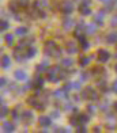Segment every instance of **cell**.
<instances>
[{"label": "cell", "mask_w": 117, "mask_h": 133, "mask_svg": "<svg viewBox=\"0 0 117 133\" xmlns=\"http://www.w3.org/2000/svg\"><path fill=\"white\" fill-rule=\"evenodd\" d=\"M112 90H113V91H114V92L117 94V80H114V82H113V86H112Z\"/></svg>", "instance_id": "cell-41"}, {"label": "cell", "mask_w": 117, "mask_h": 133, "mask_svg": "<svg viewBox=\"0 0 117 133\" xmlns=\"http://www.w3.org/2000/svg\"><path fill=\"white\" fill-rule=\"evenodd\" d=\"M91 57L90 56H80L79 57V64H80V67H86L87 64L90 63Z\"/></svg>", "instance_id": "cell-20"}, {"label": "cell", "mask_w": 117, "mask_h": 133, "mask_svg": "<svg viewBox=\"0 0 117 133\" xmlns=\"http://www.w3.org/2000/svg\"><path fill=\"white\" fill-rule=\"evenodd\" d=\"M10 65H11V60H10V57L6 56V54H3V56H1V67H3V69H8Z\"/></svg>", "instance_id": "cell-14"}, {"label": "cell", "mask_w": 117, "mask_h": 133, "mask_svg": "<svg viewBox=\"0 0 117 133\" xmlns=\"http://www.w3.org/2000/svg\"><path fill=\"white\" fill-rule=\"evenodd\" d=\"M87 110H89V113H94V111H95V107H94L93 105H89V106H87Z\"/></svg>", "instance_id": "cell-40"}, {"label": "cell", "mask_w": 117, "mask_h": 133, "mask_svg": "<svg viewBox=\"0 0 117 133\" xmlns=\"http://www.w3.org/2000/svg\"><path fill=\"white\" fill-rule=\"evenodd\" d=\"M109 58H110V54H109L108 50H105V49H99L98 50V61L99 63H106Z\"/></svg>", "instance_id": "cell-6"}, {"label": "cell", "mask_w": 117, "mask_h": 133, "mask_svg": "<svg viewBox=\"0 0 117 133\" xmlns=\"http://www.w3.org/2000/svg\"><path fill=\"white\" fill-rule=\"evenodd\" d=\"M33 84H34V88H42V86H44V79H42L41 76H37V77L34 79Z\"/></svg>", "instance_id": "cell-19"}, {"label": "cell", "mask_w": 117, "mask_h": 133, "mask_svg": "<svg viewBox=\"0 0 117 133\" xmlns=\"http://www.w3.org/2000/svg\"><path fill=\"white\" fill-rule=\"evenodd\" d=\"M113 109H114V110H116V111H117V101L114 102V103H113Z\"/></svg>", "instance_id": "cell-46"}, {"label": "cell", "mask_w": 117, "mask_h": 133, "mask_svg": "<svg viewBox=\"0 0 117 133\" xmlns=\"http://www.w3.org/2000/svg\"><path fill=\"white\" fill-rule=\"evenodd\" d=\"M31 120H33V113L30 110H25V111L22 113V121L27 124V122H30Z\"/></svg>", "instance_id": "cell-15"}, {"label": "cell", "mask_w": 117, "mask_h": 133, "mask_svg": "<svg viewBox=\"0 0 117 133\" xmlns=\"http://www.w3.org/2000/svg\"><path fill=\"white\" fill-rule=\"evenodd\" d=\"M87 77H89L87 72H83V75H80V80H82V82H85V80H87Z\"/></svg>", "instance_id": "cell-38"}, {"label": "cell", "mask_w": 117, "mask_h": 133, "mask_svg": "<svg viewBox=\"0 0 117 133\" xmlns=\"http://www.w3.org/2000/svg\"><path fill=\"white\" fill-rule=\"evenodd\" d=\"M37 98H38L37 95H35V96H30V98L27 99V103H29V105H31L34 109H37V110H39V111H42V110L45 109V105H44V103H41V102H38V101H37Z\"/></svg>", "instance_id": "cell-4"}, {"label": "cell", "mask_w": 117, "mask_h": 133, "mask_svg": "<svg viewBox=\"0 0 117 133\" xmlns=\"http://www.w3.org/2000/svg\"><path fill=\"white\" fill-rule=\"evenodd\" d=\"M70 124L74 125V126H79V118L78 115H72L71 118H70Z\"/></svg>", "instance_id": "cell-29"}, {"label": "cell", "mask_w": 117, "mask_h": 133, "mask_svg": "<svg viewBox=\"0 0 117 133\" xmlns=\"http://www.w3.org/2000/svg\"><path fill=\"white\" fill-rule=\"evenodd\" d=\"M86 33H87V34H94V33H95V26L94 25H87L86 26Z\"/></svg>", "instance_id": "cell-30"}, {"label": "cell", "mask_w": 117, "mask_h": 133, "mask_svg": "<svg viewBox=\"0 0 117 133\" xmlns=\"http://www.w3.org/2000/svg\"><path fill=\"white\" fill-rule=\"evenodd\" d=\"M74 25H75V20L72 18H64L63 19V29L64 30H71V27H74Z\"/></svg>", "instance_id": "cell-9"}, {"label": "cell", "mask_w": 117, "mask_h": 133, "mask_svg": "<svg viewBox=\"0 0 117 133\" xmlns=\"http://www.w3.org/2000/svg\"><path fill=\"white\" fill-rule=\"evenodd\" d=\"M14 76H15V79L16 80H20V82H23V80H26L27 79V75L25 71L22 69H16L15 72H14Z\"/></svg>", "instance_id": "cell-10"}, {"label": "cell", "mask_w": 117, "mask_h": 133, "mask_svg": "<svg viewBox=\"0 0 117 133\" xmlns=\"http://www.w3.org/2000/svg\"><path fill=\"white\" fill-rule=\"evenodd\" d=\"M49 69V63L48 61H42V63L37 65L35 67V71H37V73H41V72H46V71Z\"/></svg>", "instance_id": "cell-12"}, {"label": "cell", "mask_w": 117, "mask_h": 133, "mask_svg": "<svg viewBox=\"0 0 117 133\" xmlns=\"http://www.w3.org/2000/svg\"><path fill=\"white\" fill-rule=\"evenodd\" d=\"M46 56H53V57H58L61 54V49L58 48L55 41H46L45 46H44Z\"/></svg>", "instance_id": "cell-1"}, {"label": "cell", "mask_w": 117, "mask_h": 133, "mask_svg": "<svg viewBox=\"0 0 117 133\" xmlns=\"http://www.w3.org/2000/svg\"><path fill=\"white\" fill-rule=\"evenodd\" d=\"M78 41L79 44H80V48L83 49V50H87L89 49V42H87V39H86V37L83 35V34H80V35H78Z\"/></svg>", "instance_id": "cell-11"}, {"label": "cell", "mask_w": 117, "mask_h": 133, "mask_svg": "<svg viewBox=\"0 0 117 133\" xmlns=\"http://www.w3.org/2000/svg\"><path fill=\"white\" fill-rule=\"evenodd\" d=\"M51 117H53V118H58V117H60V113H58V111H52V113H51Z\"/></svg>", "instance_id": "cell-39"}, {"label": "cell", "mask_w": 117, "mask_h": 133, "mask_svg": "<svg viewBox=\"0 0 117 133\" xmlns=\"http://www.w3.org/2000/svg\"><path fill=\"white\" fill-rule=\"evenodd\" d=\"M38 122H39V125L41 126H44V128H48L51 124H52V121H51V117H39V120H38Z\"/></svg>", "instance_id": "cell-13"}, {"label": "cell", "mask_w": 117, "mask_h": 133, "mask_svg": "<svg viewBox=\"0 0 117 133\" xmlns=\"http://www.w3.org/2000/svg\"><path fill=\"white\" fill-rule=\"evenodd\" d=\"M116 1H117V0H116Z\"/></svg>", "instance_id": "cell-49"}, {"label": "cell", "mask_w": 117, "mask_h": 133, "mask_svg": "<svg viewBox=\"0 0 117 133\" xmlns=\"http://www.w3.org/2000/svg\"><path fill=\"white\" fill-rule=\"evenodd\" d=\"M35 52H37L35 48L29 46V48H26V50H25V57H26V58H31V57L35 56Z\"/></svg>", "instance_id": "cell-17"}, {"label": "cell", "mask_w": 117, "mask_h": 133, "mask_svg": "<svg viewBox=\"0 0 117 133\" xmlns=\"http://www.w3.org/2000/svg\"><path fill=\"white\" fill-rule=\"evenodd\" d=\"M55 132H63V133H65V132H67V129H63V128H58V126H56Z\"/></svg>", "instance_id": "cell-42"}, {"label": "cell", "mask_w": 117, "mask_h": 133, "mask_svg": "<svg viewBox=\"0 0 117 133\" xmlns=\"http://www.w3.org/2000/svg\"><path fill=\"white\" fill-rule=\"evenodd\" d=\"M4 41L7 42V45H10V46H11L12 42H14V35H12V34H6V35H4Z\"/></svg>", "instance_id": "cell-28"}, {"label": "cell", "mask_w": 117, "mask_h": 133, "mask_svg": "<svg viewBox=\"0 0 117 133\" xmlns=\"http://www.w3.org/2000/svg\"><path fill=\"white\" fill-rule=\"evenodd\" d=\"M91 0H82V4H86V6H90Z\"/></svg>", "instance_id": "cell-45"}, {"label": "cell", "mask_w": 117, "mask_h": 133, "mask_svg": "<svg viewBox=\"0 0 117 133\" xmlns=\"http://www.w3.org/2000/svg\"><path fill=\"white\" fill-rule=\"evenodd\" d=\"M78 118H79V125H85V124H87L89 120H90L86 114H78Z\"/></svg>", "instance_id": "cell-24"}, {"label": "cell", "mask_w": 117, "mask_h": 133, "mask_svg": "<svg viewBox=\"0 0 117 133\" xmlns=\"http://www.w3.org/2000/svg\"><path fill=\"white\" fill-rule=\"evenodd\" d=\"M8 7L11 8V11H12V12H15V11L18 10V6H15V3H14V1H11V3L8 4Z\"/></svg>", "instance_id": "cell-34"}, {"label": "cell", "mask_w": 117, "mask_h": 133, "mask_svg": "<svg viewBox=\"0 0 117 133\" xmlns=\"http://www.w3.org/2000/svg\"><path fill=\"white\" fill-rule=\"evenodd\" d=\"M114 71H116V72H117V64H116V65H114Z\"/></svg>", "instance_id": "cell-47"}, {"label": "cell", "mask_w": 117, "mask_h": 133, "mask_svg": "<svg viewBox=\"0 0 117 133\" xmlns=\"http://www.w3.org/2000/svg\"><path fill=\"white\" fill-rule=\"evenodd\" d=\"M98 87L101 91H106V83L105 80H98Z\"/></svg>", "instance_id": "cell-31"}, {"label": "cell", "mask_w": 117, "mask_h": 133, "mask_svg": "<svg viewBox=\"0 0 117 133\" xmlns=\"http://www.w3.org/2000/svg\"><path fill=\"white\" fill-rule=\"evenodd\" d=\"M110 25H112V26H117V16H114V18L112 19Z\"/></svg>", "instance_id": "cell-44"}, {"label": "cell", "mask_w": 117, "mask_h": 133, "mask_svg": "<svg viewBox=\"0 0 117 133\" xmlns=\"http://www.w3.org/2000/svg\"><path fill=\"white\" fill-rule=\"evenodd\" d=\"M18 1H19L20 7H27V4H29V0H18Z\"/></svg>", "instance_id": "cell-35"}, {"label": "cell", "mask_w": 117, "mask_h": 133, "mask_svg": "<svg viewBox=\"0 0 117 133\" xmlns=\"http://www.w3.org/2000/svg\"><path fill=\"white\" fill-rule=\"evenodd\" d=\"M60 65H55L52 68H49V69L46 71V79L49 80V82H58L60 80V77H58V72H60Z\"/></svg>", "instance_id": "cell-2"}, {"label": "cell", "mask_w": 117, "mask_h": 133, "mask_svg": "<svg viewBox=\"0 0 117 133\" xmlns=\"http://www.w3.org/2000/svg\"><path fill=\"white\" fill-rule=\"evenodd\" d=\"M27 33H29V29H27V27H18V29L15 30V34H16V35H19V37L26 35Z\"/></svg>", "instance_id": "cell-22"}, {"label": "cell", "mask_w": 117, "mask_h": 133, "mask_svg": "<svg viewBox=\"0 0 117 133\" xmlns=\"http://www.w3.org/2000/svg\"><path fill=\"white\" fill-rule=\"evenodd\" d=\"M104 15H105L104 11H98V12L93 16V20H94V23L97 26H104Z\"/></svg>", "instance_id": "cell-7"}, {"label": "cell", "mask_w": 117, "mask_h": 133, "mask_svg": "<svg viewBox=\"0 0 117 133\" xmlns=\"http://www.w3.org/2000/svg\"><path fill=\"white\" fill-rule=\"evenodd\" d=\"M67 95H68V92H67L64 88H60V90H56V91H55V96H56V98H65Z\"/></svg>", "instance_id": "cell-23"}, {"label": "cell", "mask_w": 117, "mask_h": 133, "mask_svg": "<svg viewBox=\"0 0 117 133\" xmlns=\"http://www.w3.org/2000/svg\"><path fill=\"white\" fill-rule=\"evenodd\" d=\"M99 1H108V0H99Z\"/></svg>", "instance_id": "cell-48"}, {"label": "cell", "mask_w": 117, "mask_h": 133, "mask_svg": "<svg viewBox=\"0 0 117 133\" xmlns=\"http://www.w3.org/2000/svg\"><path fill=\"white\" fill-rule=\"evenodd\" d=\"M72 86H74V88H75V90H80V87H82L79 82H74V83H72Z\"/></svg>", "instance_id": "cell-37"}, {"label": "cell", "mask_w": 117, "mask_h": 133, "mask_svg": "<svg viewBox=\"0 0 117 133\" xmlns=\"http://www.w3.org/2000/svg\"><path fill=\"white\" fill-rule=\"evenodd\" d=\"M82 98L83 99H91V101H97L98 99V94L97 91L93 88V87H86L83 91H82Z\"/></svg>", "instance_id": "cell-3"}, {"label": "cell", "mask_w": 117, "mask_h": 133, "mask_svg": "<svg viewBox=\"0 0 117 133\" xmlns=\"http://www.w3.org/2000/svg\"><path fill=\"white\" fill-rule=\"evenodd\" d=\"M15 130V125H14L12 122H3V132H14Z\"/></svg>", "instance_id": "cell-16"}, {"label": "cell", "mask_w": 117, "mask_h": 133, "mask_svg": "<svg viewBox=\"0 0 117 133\" xmlns=\"http://www.w3.org/2000/svg\"><path fill=\"white\" fill-rule=\"evenodd\" d=\"M60 10H61V12L63 14L68 15V14H71L72 11H74V4H72L71 1L65 0V1H63V3L60 4Z\"/></svg>", "instance_id": "cell-5"}, {"label": "cell", "mask_w": 117, "mask_h": 133, "mask_svg": "<svg viewBox=\"0 0 117 133\" xmlns=\"http://www.w3.org/2000/svg\"><path fill=\"white\" fill-rule=\"evenodd\" d=\"M0 83H1V87H4V86L7 84V79H4V77H1V79H0Z\"/></svg>", "instance_id": "cell-43"}, {"label": "cell", "mask_w": 117, "mask_h": 133, "mask_svg": "<svg viewBox=\"0 0 117 133\" xmlns=\"http://www.w3.org/2000/svg\"><path fill=\"white\" fill-rule=\"evenodd\" d=\"M8 27H10L8 22H7L6 19H1V22H0V30H1V31H6Z\"/></svg>", "instance_id": "cell-27"}, {"label": "cell", "mask_w": 117, "mask_h": 133, "mask_svg": "<svg viewBox=\"0 0 117 133\" xmlns=\"http://www.w3.org/2000/svg\"><path fill=\"white\" fill-rule=\"evenodd\" d=\"M8 113V107H7V105L4 103V101L1 99V111H0V115H1V118H4Z\"/></svg>", "instance_id": "cell-26"}, {"label": "cell", "mask_w": 117, "mask_h": 133, "mask_svg": "<svg viewBox=\"0 0 117 133\" xmlns=\"http://www.w3.org/2000/svg\"><path fill=\"white\" fill-rule=\"evenodd\" d=\"M65 50H67V53H70V54H75V53H78V46L75 45L74 41H68L65 44Z\"/></svg>", "instance_id": "cell-8"}, {"label": "cell", "mask_w": 117, "mask_h": 133, "mask_svg": "<svg viewBox=\"0 0 117 133\" xmlns=\"http://www.w3.org/2000/svg\"><path fill=\"white\" fill-rule=\"evenodd\" d=\"M63 88H64L67 92H70V90L74 88V86H72V83H67V84H64V86H63Z\"/></svg>", "instance_id": "cell-33"}, {"label": "cell", "mask_w": 117, "mask_h": 133, "mask_svg": "<svg viewBox=\"0 0 117 133\" xmlns=\"http://www.w3.org/2000/svg\"><path fill=\"white\" fill-rule=\"evenodd\" d=\"M79 12L82 14L83 16H87V15H90L91 14V10L89 8V6H86V4H80V7H79Z\"/></svg>", "instance_id": "cell-18"}, {"label": "cell", "mask_w": 117, "mask_h": 133, "mask_svg": "<svg viewBox=\"0 0 117 133\" xmlns=\"http://www.w3.org/2000/svg\"><path fill=\"white\" fill-rule=\"evenodd\" d=\"M11 115H12V120H18L19 118V114H18V111H16V109H14V110H11Z\"/></svg>", "instance_id": "cell-32"}, {"label": "cell", "mask_w": 117, "mask_h": 133, "mask_svg": "<svg viewBox=\"0 0 117 133\" xmlns=\"http://www.w3.org/2000/svg\"><path fill=\"white\" fill-rule=\"evenodd\" d=\"M61 65L65 67V68H70V67L74 65V60H72V58H63V60H61Z\"/></svg>", "instance_id": "cell-25"}, {"label": "cell", "mask_w": 117, "mask_h": 133, "mask_svg": "<svg viewBox=\"0 0 117 133\" xmlns=\"http://www.w3.org/2000/svg\"><path fill=\"white\" fill-rule=\"evenodd\" d=\"M86 130H87V129L85 128V125H79L78 129H76V132H79V133H80V132H83V133H85Z\"/></svg>", "instance_id": "cell-36"}, {"label": "cell", "mask_w": 117, "mask_h": 133, "mask_svg": "<svg viewBox=\"0 0 117 133\" xmlns=\"http://www.w3.org/2000/svg\"><path fill=\"white\" fill-rule=\"evenodd\" d=\"M106 41H108V44H116L117 42V33H110V34H108V37H106Z\"/></svg>", "instance_id": "cell-21"}]
</instances>
